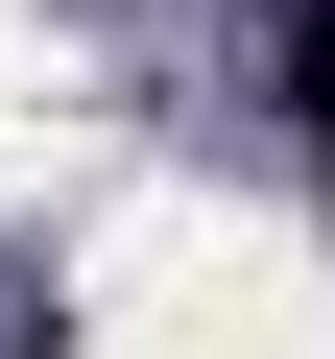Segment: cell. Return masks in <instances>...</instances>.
Returning a JSON list of instances; mask_svg holds the SVG:
<instances>
[{
    "mask_svg": "<svg viewBox=\"0 0 335 359\" xmlns=\"http://www.w3.org/2000/svg\"><path fill=\"white\" fill-rule=\"evenodd\" d=\"M287 120H311V168H335V0L287 25Z\"/></svg>",
    "mask_w": 335,
    "mask_h": 359,
    "instance_id": "cell-1",
    "label": "cell"
}]
</instances>
